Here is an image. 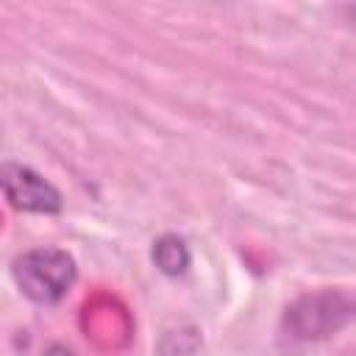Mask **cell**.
Segmentation results:
<instances>
[{"instance_id":"6da1fadb","label":"cell","mask_w":356,"mask_h":356,"mask_svg":"<svg viewBox=\"0 0 356 356\" xmlns=\"http://www.w3.org/2000/svg\"><path fill=\"white\" fill-rule=\"evenodd\" d=\"M75 259L61 248H33L17 256L11 264L14 284L28 300L39 306L58 303L75 284Z\"/></svg>"},{"instance_id":"7a4b0ae2","label":"cell","mask_w":356,"mask_h":356,"mask_svg":"<svg viewBox=\"0 0 356 356\" xmlns=\"http://www.w3.org/2000/svg\"><path fill=\"white\" fill-rule=\"evenodd\" d=\"M356 317V298L339 289L312 292L286 306L281 331L292 342H317L339 328H345Z\"/></svg>"},{"instance_id":"3957f363","label":"cell","mask_w":356,"mask_h":356,"mask_svg":"<svg viewBox=\"0 0 356 356\" xmlns=\"http://www.w3.org/2000/svg\"><path fill=\"white\" fill-rule=\"evenodd\" d=\"M0 186L6 200L28 214H58L64 200L61 192L33 167L19 161H6L0 170Z\"/></svg>"},{"instance_id":"277c9868","label":"cell","mask_w":356,"mask_h":356,"mask_svg":"<svg viewBox=\"0 0 356 356\" xmlns=\"http://www.w3.org/2000/svg\"><path fill=\"white\" fill-rule=\"evenodd\" d=\"M150 259L153 264L159 267V273L170 275V278H178L189 270L192 264V253L186 248V242L175 234H164L153 242V250H150Z\"/></svg>"},{"instance_id":"5b68a950","label":"cell","mask_w":356,"mask_h":356,"mask_svg":"<svg viewBox=\"0 0 356 356\" xmlns=\"http://www.w3.org/2000/svg\"><path fill=\"white\" fill-rule=\"evenodd\" d=\"M44 356H75L70 348H64V345H50L47 350H44Z\"/></svg>"}]
</instances>
